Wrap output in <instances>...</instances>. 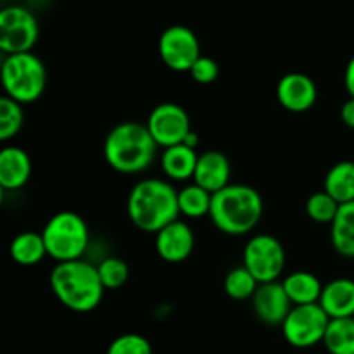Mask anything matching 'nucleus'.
<instances>
[{"label":"nucleus","instance_id":"obj_17","mask_svg":"<svg viewBox=\"0 0 354 354\" xmlns=\"http://www.w3.org/2000/svg\"><path fill=\"white\" fill-rule=\"evenodd\" d=\"M325 313L334 318H353L354 317V280L335 279L328 282L322 290L318 301Z\"/></svg>","mask_w":354,"mask_h":354},{"label":"nucleus","instance_id":"obj_8","mask_svg":"<svg viewBox=\"0 0 354 354\" xmlns=\"http://www.w3.org/2000/svg\"><path fill=\"white\" fill-rule=\"evenodd\" d=\"M328 324L330 317L320 304L292 306L289 317L282 324V334L283 339L294 348H313L318 342H324Z\"/></svg>","mask_w":354,"mask_h":354},{"label":"nucleus","instance_id":"obj_31","mask_svg":"<svg viewBox=\"0 0 354 354\" xmlns=\"http://www.w3.org/2000/svg\"><path fill=\"white\" fill-rule=\"evenodd\" d=\"M341 120L346 127L354 130V97H349L341 107Z\"/></svg>","mask_w":354,"mask_h":354},{"label":"nucleus","instance_id":"obj_3","mask_svg":"<svg viewBox=\"0 0 354 354\" xmlns=\"http://www.w3.org/2000/svg\"><path fill=\"white\" fill-rule=\"evenodd\" d=\"M50 289L59 303L75 313L95 310L106 290L97 266L83 259L57 263L50 272Z\"/></svg>","mask_w":354,"mask_h":354},{"label":"nucleus","instance_id":"obj_30","mask_svg":"<svg viewBox=\"0 0 354 354\" xmlns=\"http://www.w3.org/2000/svg\"><path fill=\"white\" fill-rule=\"evenodd\" d=\"M189 73L194 78V82H197L199 85H209V83L216 82L218 75H220V68H218L214 59L201 55Z\"/></svg>","mask_w":354,"mask_h":354},{"label":"nucleus","instance_id":"obj_29","mask_svg":"<svg viewBox=\"0 0 354 354\" xmlns=\"http://www.w3.org/2000/svg\"><path fill=\"white\" fill-rule=\"evenodd\" d=\"M107 354H152V346L144 335L124 334L111 342Z\"/></svg>","mask_w":354,"mask_h":354},{"label":"nucleus","instance_id":"obj_21","mask_svg":"<svg viewBox=\"0 0 354 354\" xmlns=\"http://www.w3.org/2000/svg\"><path fill=\"white\" fill-rule=\"evenodd\" d=\"M330 227L335 251L344 258H354V203L341 204Z\"/></svg>","mask_w":354,"mask_h":354},{"label":"nucleus","instance_id":"obj_23","mask_svg":"<svg viewBox=\"0 0 354 354\" xmlns=\"http://www.w3.org/2000/svg\"><path fill=\"white\" fill-rule=\"evenodd\" d=\"M324 346L330 354H354V317L330 320Z\"/></svg>","mask_w":354,"mask_h":354},{"label":"nucleus","instance_id":"obj_11","mask_svg":"<svg viewBox=\"0 0 354 354\" xmlns=\"http://www.w3.org/2000/svg\"><path fill=\"white\" fill-rule=\"evenodd\" d=\"M147 130L151 131L156 144L168 149L173 145H180L189 137L190 120L182 106L173 102L159 104L149 114V120L145 123Z\"/></svg>","mask_w":354,"mask_h":354},{"label":"nucleus","instance_id":"obj_5","mask_svg":"<svg viewBox=\"0 0 354 354\" xmlns=\"http://www.w3.org/2000/svg\"><path fill=\"white\" fill-rule=\"evenodd\" d=\"M2 86L6 95L16 102H37L47 86L45 64L31 52L6 55L2 62Z\"/></svg>","mask_w":354,"mask_h":354},{"label":"nucleus","instance_id":"obj_7","mask_svg":"<svg viewBox=\"0 0 354 354\" xmlns=\"http://www.w3.org/2000/svg\"><path fill=\"white\" fill-rule=\"evenodd\" d=\"M242 261V266H245L259 283L277 282L286 268V251L273 235H254L245 244Z\"/></svg>","mask_w":354,"mask_h":354},{"label":"nucleus","instance_id":"obj_20","mask_svg":"<svg viewBox=\"0 0 354 354\" xmlns=\"http://www.w3.org/2000/svg\"><path fill=\"white\" fill-rule=\"evenodd\" d=\"M324 190L339 204L354 203V161H341L328 169Z\"/></svg>","mask_w":354,"mask_h":354},{"label":"nucleus","instance_id":"obj_14","mask_svg":"<svg viewBox=\"0 0 354 354\" xmlns=\"http://www.w3.org/2000/svg\"><path fill=\"white\" fill-rule=\"evenodd\" d=\"M194 245H196V237L192 228L185 221H173L156 234V251L159 258L171 265L185 261L192 254Z\"/></svg>","mask_w":354,"mask_h":354},{"label":"nucleus","instance_id":"obj_12","mask_svg":"<svg viewBox=\"0 0 354 354\" xmlns=\"http://www.w3.org/2000/svg\"><path fill=\"white\" fill-rule=\"evenodd\" d=\"M277 99L283 109L290 113H306L318 99V88L310 76L303 73H289L277 85Z\"/></svg>","mask_w":354,"mask_h":354},{"label":"nucleus","instance_id":"obj_4","mask_svg":"<svg viewBox=\"0 0 354 354\" xmlns=\"http://www.w3.org/2000/svg\"><path fill=\"white\" fill-rule=\"evenodd\" d=\"M263 216V199L256 189L242 183L227 185L213 194L209 218L227 235H245L258 227Z\"/></svg>","mask_w":354,"mask_h":354},{"label":"nucleus","instance_id":"obj_27","mask_svg":"<svg viewBox=\"0 0 354 354\" xmlns=\"http://www.w3.org/2000/svg\"><path fill=\"white\" fill-rule=\"evenodd\" d=\"M341 204L335 199H332L325 190L313 194L306 203V213L315 223L320 225H332V221L337 216V211Z\"/></svg>","mask_w":354,"mask_h":354},{"label":"nucleus","instance_id":"obj_6","mask_svg":"<svg viewBox=\"0 0 354 354\" xmlns=\"http://www.w3.org/2000/svg\"><path fill=\"white\" fill-rule=\"evenodd\" d=\"M41 237L47 248V254L57 263L82 259L90 241L85 220L73 211L55 213L45 223Z\"/></svg>","mask_w":354,"mask_h":354},{"label":"nucleus","instance_id":"obj_13","mask_svg":"<svg viewBox=\"0 0 354 354\" xmlns=\"http://www.w3.org/2000/svg\"><path fill=\"white\" fill-rule=\"evenodd\" d=\"M252 310L263 324L282 327L292 310V303L280 282L261 283L252 296Z\"/></svg>","mask_w":354,"mask_h":354},{"label":"nucleus","instance_id":"obj_26","mask_svg":"<svg viewBox=\"0 0 354 354\" xmlns=\"http://www.w3.org/2000/svg\"><path fill=\"white\" fill-rule=\"evenodd\" d=\"M24 113L19 102L3 95L0 99V140L7 142L16 137L23 128Z\"/></svg>","mask_w":354,"mask_h":354},{"label":"nucleus","instance_id":"obj_24","mask_svg":"<svg viewBox=\"0 0 354 354\" xmlns=\"http://www.w3.org/2000/svg\"><path fill=\"white\" fill-rule=\"evenodd\" d=\"M211 199H213V194L204 190L197 183L183 187L182 190H178L180 214L187 218L206 216L211 211Z\"/></svg>","mask_w":354,"mask_h":354},{"label":"nucleus","instance_id":"obj_22","mask_svg":"<svg viewBox=\"0 0 354 354\" xmlns=\"http://www.w3.org/2000/svg\"><path fill=\"white\" fill-rule=\"evenodd\" d=\"M47 254V248L41 234L37 232H23L10 242V258L21 266H35Z\"/></svg>","mask_w":354,"mask_h":354},{"label":"nucleus","instance_id":"obj_2","mask_svg":"<svg viewBox=\"0 0 354 354\" xmlns=\"http://www.w3.org/2000/svg\"><path fill=\"white\" fill-rule=\"evenodd\" d=\"M158 147L145 124L124 121L107 133L104 140V158L114 171L137 175L152 165Z\"/></svg>","mask_w":354,"mask_h":354},{"label":"nucleus","instance_id":"obj_9","mask_svg":"<svg viewBox=\"0 0 354 354\" xmlns=\"http://www.w3.org/2000/svg\"><path fill=\"white\" fill-rule=\"evenodd\" d=\"M38 40V23L21 6H9L0 12V50L10 54L31 52Z\"/></svg>","mask_w":354,"mask_h":354},{"label":"nucleus","instance_id":"obj_28","mask_svg":"<svg viewBox=\"0 0 354 354\" xmlns=\"http://www.w3.org/2000/svg\"><path fill=\"white\" fill-rule=\"evenodd\" d=\"M97 272H99L100 280H102L104 289H120L127 283L128 277H130V270H128V265L121 258H114V256H109V258L102 259L97 266Z\"/></svg>","mask_w":354,"mask_h":354},{"label":"nucleus","instance_id":"obj_19","mask_svg":"<svg viewBox=\"0 0 354 354\" xmlns=\"http://www.w3.org/2000/svg\"><path fill=\"white\" fill-rule=\"evenodd\" d=\"M292 306L318 304L324 286L317 275L310 272H294L282 282Z\"/></svg>","mask_w":354,"mask_h":354},{"label":"nucleus","instance_id":"obj_1","mask_svg":"<svg viewBox=\"0 0 354 354\" xmlns=\"http://www.w3.org/2000/svg\"><path fill=\"white\" fill-rule=\"evenodd\" d=\"M128 218L142 232L158 234L178 220V190L159 178L135 183L128 196Z\"/></svg>","mask_w":354,"mask_h":354},{"label":"nucleus","instance_id":"obj_18","mask_svg":"<svg viewBox=\"0 0 354 354\" xmlns=\"http://www.w3.org/2000/svg\"><path fill=\"white\" fill-rule=\"evenodd\" d=\"M197 161H199V156H197L196 149L180 144L165 149L161 158V168L168 178L175 180V182H185V180L194 178Z\"/></svg>","mask_w":354,"mask_h":354},{"label":"nucleus","instance_id":"obj_16","mask_svg":"<svg viewBox=\"0 0 354 354\" xmlns=\"http://www.w3.org/2000/svg\"><path fill=\"white\" fill-rule=\"evenodd\" d=\"M31 159L21 147H6L0 152V187L19 190L30 182Z\"/></svg>","mask_w":354,"mask_h":354},{"label":"nucleus","instance_id":"obj_25","mask_svg":"<svg viewBox=\"0 0 354 354\" xmlns=\"http://www.w3.org/2000/svg\"><path fill=\"white\" fill-rule=\"evenodd\" d=\"M223 286L228 297L235 301H245L252 299L261 283L252 277V273L245 266H239L227 273Z\"/></svg>","mask_w":354,"mask_h":354},{"label":"nucleus","instance_id":"obj_32","mask_svg":"<svg viewBox=\"0 0 354 354\" xmlns=\"http://www.w3.org/2000/svg\"><path fill=\"white\" fill-rule=\"evenodd\" d=\"M344 83H346V90H348L349 95L354 97V57H351V61H349L348 66H346Z\"/></svg>","mask_w":354,"mask_h":354},{"label":"nucleus","instance_id":"obj_10","mask_svg":"<svg viewBox=\"0 0 354 354\" xmlns=\"http://www.w3.org/2000/svg\"><path fill=\"white\" fill-rule=\"evenodd\" d=\"M159 57L169 69L185 73L192 69L201 57V45L196 33L190 28L175 24L166 28L159 37Z\"/></svg>","mask_w":354,"mask_h":354},{"label":"nucleus","instance_id":"obj_15","mask_svg":"<svg viewBox=\"0 0 354 354\" xmlns=\"http://www.w3.org/2000/svg\"><path fill=\"white\" fill-rule=\"evenodd\" d=\"M230 162L227 156L220 151H207L199 156L194 183L203 187L209 194L220 192L227 185H230Z\"/></svg>","mask_w":354,"mask_h":354}]
</instances>
